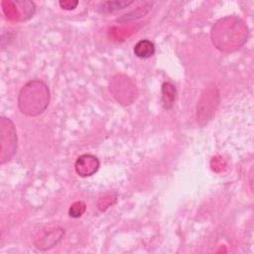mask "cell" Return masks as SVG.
I'll return each instance as SVG.
<instances>
[{
    "mask_svg": "<svg viewBox=\"0 0 254 254\" xmlns=\"http://www.w3.org/2000/svg\"><path fill=\"white\" fill-rule=\"evenodd\" d=\"M99 167V162L92 155H82L75 162V171L79 176L86 177L93 175Z\"/></svg>",
    "mask_w": 254,
    "mask_h": 254,
    "instance_id": "7a4b0ae2",
    "label": "cell"
},
{
    "mask_svg": "<svg viewBox=\"0 0 254 254\" xmlns=\"http://www.w3.org/2000/svg\"><path fill=\"white\" fill-rule=\"evenodd\" d=\"M50 101L48 86L40 80L28 82L20 91L18 104L22 113L35 116L42 113Z\"/></svg>",
    "mask_w": 254,
    "mask_h": 254,
    "instance_id": "6da1fadb",
    "label": "cell"
},
{
    "mask_svg": "<svg viewBox=\"0 0 254 254\" xmlns=\"http://www.w3.org/2000/svg\"><path fill=\"white\" fill-rule=\"evenodd\" d=\"M84 210L85 204L82 201H76L70 206L68 213L71 217H79L84 212Z\"/></svg>",
    "mask_w": 254,
    "mask_h": 254,
    "instance_id": "52a82bcc",
    "label": "cell"
},
{
    "mask_svg": "<svg viewBox=\"0 0 254 254\" xmlns=\"http://www.w3.org/2000/svg\"><path fill=\"white\" fill-rule=\"evenodd\" d=\"M134 54L140 59H148L155 54V45L149 40H141L135 45Z\"/></svg>",
    "mask_w": 254,
    "mask_h": 254,
    "instance_id": "3957f363",
    "label": "cell"
},
{
    "mask_svg": "<svg viewBox=\"0 0 254 254\" xmlns=\"http://www.w3.org/2000/svg\"><path fill=\"white\" fill-rule=\"evenodd\" d=\"M132 2H127V1H107V2H102L100 6L98 7L101 12L106 13V12H113L119 9H123L126 6L130 5Z\"/></svg>",
    "mask_w": 254,
    "mask_h": 254,
    "instance_id": "8992f818",
    "label": "cell"
},
{
    "mask_svg": "<svg viewBox=\"0 0 254 254\" xmlns=\"http://www.w3.org/2000/svg\"><path fill=\"white\" fill-rule=\"evenodd\" d=\"M176 98V88L170 82H164L162 85V102L166 109L172 107Z\"/></svg>",
    "mask_w": 254,
    "mask_h": 254,
    "instance_id": "5b68a950",
    "label": "cell"
},
{
    "mask_svg": "<svg viewBox=\"0 0 254 254\" xmlns=\"http://www.w3.org/2000/svg\"><path fill=\"white\" fill-rule=\"evenodd\" d=\"M64 230L63 229H55L54 231L48 233L44 238H42V241L40 244H37V248L39 249H48L53 247L55 244H57L63 237Z\"/></svg>",
    "mask_w": 254,
    "mask_h": 254,
    "instance_id": "277c9868",
    "label": "cell"
}]
</instances>
